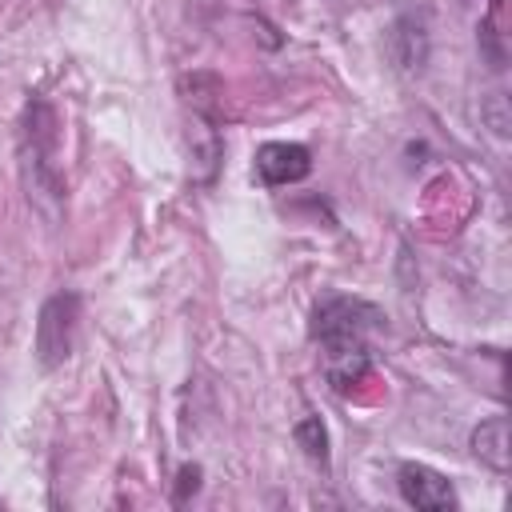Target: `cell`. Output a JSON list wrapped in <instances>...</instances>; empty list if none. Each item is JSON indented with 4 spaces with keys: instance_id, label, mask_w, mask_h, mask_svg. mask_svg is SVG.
I'll return each instance as SVG.
<instances>
[{
    "instance_id": "3",
    "label": "cell",
    "mask_w": 512,
    "mask_h": 512,
    "mask_svg": "<svg viewBox=\"0 0 512 512\" xmlns=\"http://www.w3.org/2000/svg\"><path fill=\"white\" fill-rule=\"evenodd\" d=\"M76 320H80V296L76 292H52L40 304V316H36V360H40V368L52 372L72 356Z\"/></svg>"
},
{
    "instance_id": "7",
    "label": "cell",
    "mask_w": 512,
    "mask_h": 512,
    "mask_svg": "<svg viewBox=\"0 0 512 512\" xmlns=\"http://www.w3.org/2000/svg\"><path fill=\"white\" fill-rule=\"evenodd\" d=\"M388 56L400 72H420L428 64V28L420 16H400L388 28Z\"/></svg>"
},
{
    "instance_id": "6",
    "label": "cell",
    "mask_w": 512,
    "mask_h": 512,
    "mask_svg": "<svg viewBox=\"0 0 512 512\" xmlns=\"http://www.w3.org/2000/svg\"><path fill=\"white\" fill-rule=\"evenodd\" d=\"M320 348H324V376L336 392H352L372 368L368 340H328Z\"/></svg>"
},
{
    "instance_id": "9",
    "label": "cell",
    "mask_w": 512,
    "mask_h": 512,
    "mask_svg": "<svg viewBox=\"0 0 512 512\" xmlns=\"http://www.w3.org/2000/svg\"><path fill=\"white\" fill-rule=\"evenodd\" d=\"M292 436H296V444L304 448V456L312 460V464H328V428L320 424V416H304V420H296V428H292Z\"/></svg>"
},
{
    "instance_id": "2",
    "label": "cell",
    "mask_w": 512,
    "mask_h": 512,
    "mask_svg": "<svg viewBox=\"0 0 512 512\" xmlns=\"http://www.w3.org/2000/svg\"><path fill=\"white\" fill-rule=\"evenodd\" d=\"M384 328V312L368 300H356V296H324L316 308H312V340L316 344H328V340H368V332Z\"/></svg>"
},
{
    "instance_id": "8",
    "label": "cell",
    "mask_w": 512,
    "mask_h": 512,
    "mask_svg": "<svg viewBox=\"0 0 512 512\" xmlns=\"http://www.w3.org/2000/svg\"><path fill=\"white\" fill-rule=\"evenodd\" d=\"M472 456L480 464H488L492 472H508L512 468V440H508V416H492L484 424L472 428Z\"/></svg>"
},
{
    "instance_id": "4",
    "label": "cell",
    "mask_w": 512,
    "mask_h": 512,
    "mask_svg": "<svg viewBox=\"0 0 512 512\" xmlns=\"http://www.w3.org/2000/svg\"><path fill=\"white\" fill-rule=\"evenodd\" d=\"M396 484H400V496L420 508V512H452L456 508V488L448 476H440L436 468L428 464H400L396 472Z\"/></svg>"
},
{
    "instance_id": "5",
    "label": "cell",
    "mask_w": 512,
    "mask_h": 512,
    "mask_svg": "<svg viewBox=\"0 0 512 512\" xmlns=\"http://www.w3.org/2000/svg\"><path fill=\"white\" fill-rule=\"evenodd\" d=\"M312 172V152L304 144H288V140H272V144H260L256 148V176L260 184L268 188H280V184H296Z\"/></svg>"
},
{
    "instance_id": "11",
    "label": "cell",
    "mask_w": 512,
    "mask_h": 512,
    "mask_svg": "<svg viewBox=\"0 0 512 512\" xmlns=\"http://www.w3.org/2000/svg\"><path fill=\"white\" fill-rule=\"evenodd\" d=\"M504 104H508V100H504L500 92L484 104V116H488V124H492V132H496V136H508V112H504Z\"/></svg>"
},
{
    "instance_id": "10",
    "label": "cell",
    "mask_w": 512,
    "mask_h": 512,
    "mask_svg": "<svg viewBox=\"0 0 512 512\" xmlns=\"http://www.w3.org/2000/svg\"><path fill=\"white\" fill-rule=\"evenodd\" d=\"M200 492V468L196 464H184L176 472V488H172V504H188V496Z\"/></svg>"
},
{
    "instance_id": "1",
    "label": "cell",
    "mask_w": 512,
    "mask_h": 512,
    "mask_svg": "<svg viewBox=\"0 0 512 512\" xmlns=\"http://www.w3.org/2000/svg\"><path fill=\"white\" fill-rule=\"evenodd\" d=\"M56 112L36 100L24 112V132H20V168H24V188L28 200L44 212V216H60L64 204V180L56 168Z\"/></svg>"
}]
</instances>
